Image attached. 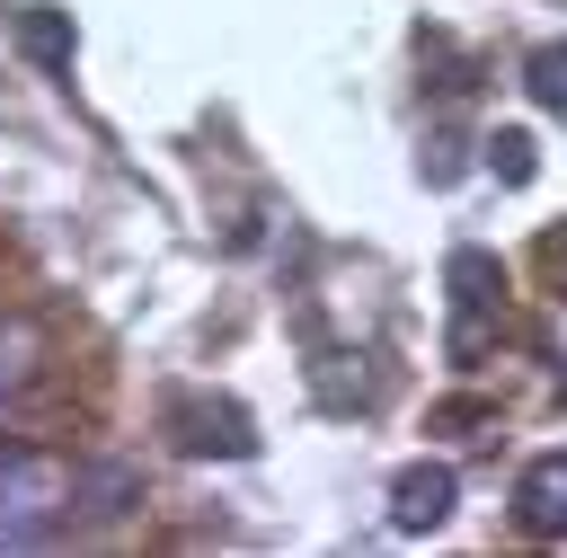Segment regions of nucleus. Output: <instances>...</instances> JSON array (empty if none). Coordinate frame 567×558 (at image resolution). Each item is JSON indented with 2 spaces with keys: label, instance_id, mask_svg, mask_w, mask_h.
<instances>
[{
  "label": "nucleus",
  "instance_id": "1",
  "mask_svg": "<svg viewBox=\"0 0 567 558\" xmlns=\"http://www.w3.org/2000/svg\"><path fill=\"white\" fill-rule=\"evenodd\" d=\"M80 505V461L44 443H0V549H44Z\"/></svg>",
  "mask_w": 567,
  "mask_h": 558
},
{
  "label": "nucleus",
  "instance_id": "2",
  "mask_svg": "<svg viewBox=\"0 0 567 558\" xmlns=\"http://www.w3.org/2000/svg\"><path fill=\"white\" fill-rule=\"evenodd\" d=\"M159 434L186 461H257V416L221 390H168L159 399Z\"/></svg>",
  "mask_w": 567,
  "mask_h": 558
},
{
  "label": "nucleus",
  "instance_id": "3",
  "mask_svg": "<svg viewBox=\"0 0 567 558\" xmlns=\"http://www.w3.org/2000/svg\"><path fill=\"white\" fill-rule=\"evenodd\" d=\"M443 292H452V354H478V319L505 310V266H496V248H452V257H443Z\"/></svg>",
  "mask_w": 567,
  "mask_h": 558
},
{
  "label": "nucleus",
  "instance_id": "4",
  "mask_svg": "<svg viewBox=\"0 0 567 558\" xmlns=\"http://www.w3.org/2000/svg\"><path fill=\"white\" fill-rule=\"evenodd\" d=\"M514 531L523 540H567V452H532L514 469Z\"/></svg>",
  "mask_w": 567,
  "mask_h": 558
},
{
  "label": "nucleus",
  "instance_id": "5",
  "mask_svg": "<svg viewBox=\"0 0 567 558\" xmlns=\"http://www.w3.org/2000/svg\"><path fill=\"white\" fill-rule=\"evenodd\" d=\"M452 505H461L452 461H408V469L390 478V531H443Z\"/></svg>",
  "mask_w": 567,
  "mask_h": 558
},
{
  "label": "nucleus",
  "instance_id": "6",
  "mask_svg": "<svg viewBox=\"0 0 567 558\" xmlns=\"http://www.w3.org/2000/svg\"><path fill=\"white\" fill-rule=\"evenodd\" d=\"M18 53H27L35 71H71V53H80L71 9H18Z\"/></svg>",
  "mask_w": 567,
  "mask_h": 558
},
{
  "label": "nucleus",
  "instance_id": "7",
  "mask_svg": "<svg viewBox=\"0 0 567 558\" xmlns=\"http://www.w3.org/2000/svg\"><path fill=\"white\" fill-rule=\"evenodd\" d=\"M44 372V328L35 319H0V399H18Z\"/></svg>",
  "mask_w": 567,
  "mask_h": 558
},
{
  "label": "nucleus",
  "instance_id": "8",
  "mask_svg": "<svg viewBox=\"0 0 567 558\" xmlns=\"http://www.w3.org/2000/svg\"><path fill=\"white\" fill-rule=\"evenodd\" d=\"M478 151H487V177H496V186H532V177H540V142H532L523 124H496Z\"/></svg>",
  "mask_w": 567,
  "mask_h": 558
},
{
  "label": "nucleus",
  "instance_id": "9",
  "mask_svg": "<svg viewBox=\"0 0 567 558\" xmlns=\"http://www.w3.org/2000/svg\"><path fill=\"white\" fill-rule=\"evenodd\" d=\"M523 89H532V106L567 115V44H532L523 53Z\"/></svg>",
  "mask_w": 567,
  "mask_h": 558
},
{
  "label": "nucleus",
  "instance_id": "10",
  "mask_svg": "<svg viewBox=\"0 0 567 558\" xmlns=\"http://www.w3.org/2000/svg\"><path fill=\"white\" fill-rule=\"evenodd\" d=\"M487 416H496L487 399H443L434 407V434H461V425H487Z\"/></svg>",
  "mask_w": 567,
  "mask_h": 558
}]
</instances>
